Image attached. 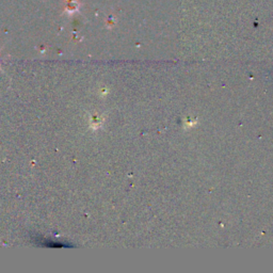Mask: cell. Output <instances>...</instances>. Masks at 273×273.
Returning <instances> with one entry per match:
<instances>
[{
    "instance_id": "cell-1",
    "label": "cell",
    "mask_w": 273,
    "mask_h": 273,
    "mask_svg": "<svg viewBox=\"0 0 273 273\" xmlns=\"http://www.w3.org/2000/svg\"><path fill=\"white\" fill-rule=\"evenodd\" d=\"M80 9V2L79 0H65V13L74 14L75 12L79 11Z\"/></svg>"
}]
</instances>
